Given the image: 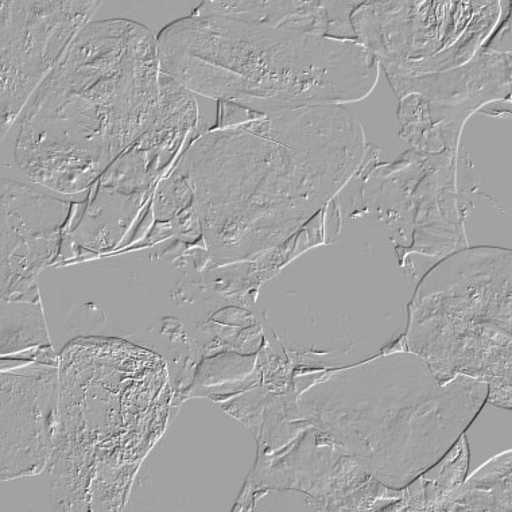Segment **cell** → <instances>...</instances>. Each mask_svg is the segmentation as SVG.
Wrapping results in <instances>:
<instances>
[{"instance_id":"6da1fadb","label":"cell","mask_w":512,"mask_h":512,"mask_svg":"<svg viewBox=\"0 0 512 512\" xmlns=\"http://www.w3.org/2000/svg\"><path fill=\"white\" fill-rule=\"evenodd\" d=\"M221 108L220 126L192 143L184 166L208 250L228 263L292 238L362 169L367 145L347 107Z\"/></svg>"},{"instance_id":"7a4b0ae2","label":"cell","mask_w":512,"mask_h":512,"mask_svg":"<svg viewBox=\"0 0 512 512\" xmlns=\"http://www.w3.org/2000/svg\"><path fill=\"white\" fill-rule=\"evenodd\" d=\"M157 37L128 19L89 22L9 130L27 180L87 189L161 112Z\"/></svg>"},{"instance_id":"3957f363","label":"cell","mask_w":512,"mask_h":512,"mask_svg":"<svg viewBox=\"0 0 512 512\" xmlns=\"http://www.w3.org/2000/svg\"><path fill=\"white\" fill-rule=\"evenodd\" d=\"M161 72L186 91L259 112L363 102L378 61L335 38L223 15L195 14L157 37Z\"/></svg>"},{"instance_id":"277c9868","label":"cell","mask_w":512,"mask_h":512,"mask_svg":"<svg viewBox=\"0 0 512 512\" xmlns=\"http://www.w3.org/2000/svg\"><path fill=\"white\" fill-rule=\"evenodd\" d=\"M488 395L483 380L444 378L407 351L335 372L302 406L325 440L375 482L399 491L451 453Z\"/></svg>"},{"instance_id":"5b68a950","label":"cell","mask_w":512,"mask_h":512,"mask_svg":"<svg viewBox=\"0 0 512 512\" xmlns=\"http://www.w3.org/2000/svg\"><path fill=\"white\" fill-rule=\"evenodd\" d=\"M511 271L506 248H464L445 256L410 302L409 351L444 378L471 376L488 384V398L504 397V389L511 390Z\"/></svg>"},{"instance_id":"8992f818","label":"cell","mask_w":512,"mask_h":512,"mask_svg":"<svg viewBox=\"0 0 512 512\" xmlns=\"http://www.w3.org/2000/svg\"><path fill=\"white\" fill-rule=\"evenodd\" d=\"M502 11L500 2H360L349 19L391 83L468 64L490 42Z\"/></svg>"},{"instance_id":"52a82bcc","label":"cell","mask_w":512,"mask_h":512,"mask_svg":"<svg viewBox=\"0 0 512 512\" xmlns=\"http://www.w3.org/2000/svg\"><path fill=\"white\" fill-rule=\"evenodd\" d=\"M390 84L399 99L401 137L420 153L457 151L461 131L475 112L510 100L511 53L486 46L453 71Z\"/></svg>"},{"instance_id":"ba28073f","label":"cell","mask_w":512,"mask_h":512,"mask_svg":"<svg viewBox=\"0 0 512 512\" xmlns=\"http://www.w3.org/2000/svg\"><path fill=\"white\" fill-rule=\"evenodd\" d=\"M102 2H2L3 135Z\"/></svg>"},{"instance_id":"9c48e42d","label":"cell","mask_w":512,"mask_h":512,"mask_svg":"<svg viewBox=\"0 0 512 512\" xmlns=\"http://www.w3.org/2000/svg\"><path fill=\"white\" fill-rule=\"evenodd\" d=\"M360 2H205L195 14L223 15L335 38H355L351 13Z\"/></svg>"}]
</instances>
